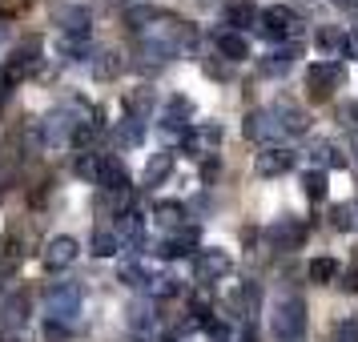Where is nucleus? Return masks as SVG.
Wrapping results in <instances>:
<instances>
[{"instance_id":"29","label":"nucleus","mask_w":358,"mask_h":342,"mask_svg":"<svg viewBox=\"0 0 358 342\" xmlns=\"http://www.w3.org/2000/svg\"><path fill=\"white\" fill-rule=\"evenodd\" d=\"M117 250H121V238H117L113 229H97L93 234V254L97 258H113Z\"/></svg>"},{"instance_id":"20","label":"nucleus","mask_w":358,"mask_h":342,"mask_svg":"<svg viewBox=\"0 0 358 342\" xmlns=\"http://www.w3.org/2000/svg\"><path fill=\"white\" fill-rule=\"evenodd\" d=\"M169 173H173V153L162 149V153H153V157L145 162V178H141V181H145V185H162Z\"/></svg>"},{"instance_id":"35","label":"nucleus","mask_w":358,"mask_h":342,"mask_svg":"<svg viewBox=\"0 0 358 342\" xmlns=\"http://www.w3.org/2000/svg\"><path fill=\"white\" fill-rule=\"evenodd\" d=\"M45 339H49V342H65V339H69V326H65V322H52V318H45Z\"/></svg>"},{"instance_id":"8","label":"nucleus","mask_w":358,"mask_h":342,"mask_svg":"<svg viewBox=\"0 0 358 342\" xmlns=\"http://www.w3.org/2000/svg\"><path fill=\"white\" fill-rule=\"evenodd\" d=\"M302 242H306V226L294 222V218H282V222H274V226H266V245L278 250V254L302 250Z\"/></svg>"},{"instance_id":"41","label":"nucleus","mask_w":358,"mask_h":342,"mask_svg":"<svg viewBox=\"0 0 358 342\" xmlns=\"http://www.w3.org/2000/svg\"><path fill=\"white\" fill-rule=\"evenodd\" d=\"M242 342H258V330H254V326H245V330H242Z\"/></svg>"},{"instance_id":"26","label":"nucleus","mask_w":358,"mask_h":342,"mask_svg":"<svg viewBox=\"0 0 358 342\" xmlns=\"http://www.w3.org/2000/svg\"><path fill=\"white\" fill-rule=\"evenodd\" d=\"M157 105V97L149 93V89H137V93H129L125 97V109H129V117H137V121H145V113Z\"/></svg>"},{"instance_id":"25","label":"nucleus","mask_w":358,"mask_h":342,"mask_svg":"<svg viewBox=\"0 0 358 342\" xmlns=\"http://www.w3.org/2000/svg\"><path fill=\"white\" fill-rule=\"evenodd\" d=\"M306 274H310V282L326 286V282H334V278H338V262H334V258H314L306 266Z\"/></svg>"},{"instance_id":"19","label":"nucleus","mask_w":358,"mask_h":342,"mask_svg":"<svg viewBox=\"0 0 358 342\" xmlns=\"http://www.w3.org/2000/svg\"><path fill=\"white\" fill-rule=\"evenodd\" d=\"M226 24H229V33L254 29V24H258V8H254V4H245V0H238V4H226Z\"/></svg>"},{"instance_id":"38","label":"nucleus","mask_w":358,"mask_h":342,"mask_svg":"<svg viewBox=\"0 0 358 342\" xmlns=\"http://www.w3.org/2000/svg\"><path fill=\"white\" fill-rule=\"evenodd\" d=\"M201 178H206V185L217 178V157H206V162H201Z\"/></svg>"},{"instance_id":"5","label":"nucleus","mask_w":358,"mask_h":342,"mask_svg":"<svg viewBox=\"0 0 358 342\" xmlns=\"http://www.w3.org/2000/svg\"><path fill=\"white\" fill-rule=\"evenodd\" d=\"M242 137L254 141V145H270V141H282V125H278L274 109H250L242 121Z\"/></svg>"},{"instance_id":"11","label":"nucleus","mask_w":358,"mask_h":342,"mask_svg":"<svg viewBox=\"0 0 358 342\" xmlns=\"http://www.w3.org/2000/svg\"><path fill=\"white\" fill-rule=\"evenodd\" d=\"M274 117H278V125H282V137H306L314 129V117L302 105H294V101H278Z\"/></svg>"},{"instance_id":"30","label":"nucleus","mask_w":358,"mask_h":342,"mask_svg":"<svg viewBox=\"0 0 358 342\" xmlns=\"http://www.w3.org/2000/svg\"><path fill=\"white\" fill-rule=\"evenodd\" d=\"M330 222H334V229H355L358 226V210L350 206V201H342V206L330 210Z\"/></svg>"},{"instance_id":"18","label":"nucleus","mask_w":358,"mask_h":342,"mask_svg":"<svg viewBox=\"0 0 358 342\" xmlns=\"http://www.w3.org/2000/svg\"><path fill=\"white\" fill-rule=\"evenodd\" d=\"M121 242L129 245V250H141V242H145V218L133 210V213H121V226L113 229Z\"/></svg>"},{"instance_id":"6","label":"nucleus","mask_w":358,"mask_h":342,"mask_svg":"<svg viewBox=\"0 0 358 342\" xmlns=\"http://www.w3.org/2000/svg\"><path fill=\"white\" fill-rule=\"evenodd\" d=\"M29 310H33L29 290L4 294V298H0V330H4V334H17V330H24V326H29Z\"/></svg>"},{"instance_id":"14","label":"nucleus","mask_w":358,"mask_h":342,"mask_svg":"<svg viewBox=\"0 0 358 342\" xmlns=\"http://www.w3.org/2000/svg\"><path fill=\"white\" fill-rule=\"evenodd\" d=\"M298 57H302V45H298V41H294V45H282V49H274V52H266L258 61L262 77H286Z\"/></svg>"},{"instance_id":"9","label":"nucleus","mask_w":358,"mask_h":342,"mask_svg":"<svg viewBox=\"0 0 358 342\" xmlns=\"http://www.w3.org/2000/svg\"><path fill=\"white\" fill-rule=\"evenodd\" d=\"M36 69H41V45L29 41V45H20L13 57H4V69H0V73H4L13 85H20V81H29Z\"/></svg>"},{"instance_id":"24","label":"nucleus","mask_w":358,"mask_h":342,"mask_svg":"<svg viewBox=\"0 0 358 342\" xmlns=\"http://www.w3.org/2000/svg\"><path fill=\"white\" fill-rule=\"evenodd\" d=\"M162 17H165L162 8H153V4H137V8H129V13H125V24L145 33L149 24H153V20H162Z\"/></svg>"},{"instance_id":"12","label":"nucleus","mask_w":358,"mask_h":342,"mask_svg":"<svg viewBox=\"0 0 358 342\" xmlns=\"http://www.w3.org/2000/svg\"><path fill=\"white\" fill-rule=\"evenodd\" d=\"M229 254L226 250H197L194 254V278L197 282H217V278L229 274Z\"/></svg>"},{"instance_id":"15","label":"nucleus","mask_w":358,"mask_h":342,"mask_svg":"<svg viewBox=\"0 0 358 342\" xmlns=\"http://www.w3.org/2000/svg\"><path fill=\"white\" fill-rule=\"evenodd\" d=\"M213 45H217V57H222L226 65H242V61H250V41H245L242 33L222 29V33H213Z\"/></svg>"},{"instance_id":"13","label":"nucleus","mask_w":358,"mask_h":342,"mask_svg":"<svg viewBox=\"0 0 358 342\" xmlns=\"http://www.w3.org/2000/svg\"><path fill=\"white\" fill-rule=\"evenodd\" d=\"M77 254H81V245L73 242L69 234H61V238H52V242L45 245V254H41V266L57 274V270H69V266L77 262Z\"/></svg>"},{"instance_id":"34","label":"nucleus","mask_w":358,"mask_h":342,"mask_svg":"<svg viewBox=\"0 0 358 342\" xmlns=\"http://www.w3.org/2000/svg\"><path fill=\"white\" fill-rule=\"evenodd\" d=\"M97 165H101V153H81L77 157V173L89 181H97Z\"/></svg>"},{"instance_id":"16","label":"nucleus","mask_w":358,"mask_h":342,"mask_svg":"<svg viewBox=\"0 0 358 342\" xmlns=\"http://www.w3.org/2000/svg\"><path fill=\"white\" fill-rule=\"evenodd\" d=\"M194 125V105L185 97H169L165 101V109H162V133H185Z\"/></svg>"},{"instance_id":"42","label":"nucleus","mask_w":358,"mask_h":342,"mask_svg":"<svg viewBox=\"0 0 358 342\" xmlns=\"http://www.w3.org/2000/svg\"><path fill=\"white\" fill-rule=\"evenodd\" d=\"M334 4H350V0H334Z\"/></svg>"},{"instance_id":"7","label":"nucleus","mask_w":358,"mask_h":342,"mask_svg":"<svg viewBox=\"0 0 358 342\" xmlns=\"http://www.w3.org/2000/svg\"><path fill=\"white\" fill-rule=\"evenodd\" d=\"M342 85V65L338 61H318V65H310L306 69V93H310V101H326L334 89Z\"/></svg>"},{"instance_id":"28","label":"nucleus","mask_w":358,"mask_h":342,"mask_svg":"<svg viewBox=\"0 0 358 342\" xmlns=\"http://www.w3.org/2000/svg\"><path fill=\"white\" fill-rule=\"evenodd\" d=\"M145 290H149V298H173L181 286H178V278H169V274H149Z\"/></svg>"},{"instance_id":"40","label":"nucleus","mask_w":358,"mask_h":342,"mask_svg":"<svg viewBox=\"0 0 358 342\" xmlns=\"http://www.w3.org/2000/svg\"><path fill=\"white\" fill-rule=\"evenodd\" d=\"M13 89H17V85H13L8 77H4V73H0V105H4V101L13 97Z\"/></svg>"},{"instance_id":"3","label":"nucleus","mask_w":358,"mask_h":342,"mask_svg":"<svg viewBox=\"0 0 358 342\" xmlns=\"http://www.w3.org/2000/svg\"><path fill=\"white\" fill-rule=\"evenodd\" d=\"M266 41H286V36H298L302 33V20L294 13L290 4H270L258 13V24H254Z\"/></svg>"},{"instance_id":"37","label":"nucleus","mask_w":358,"mask_h":342,"mask_svg":"<svg viewBox=\"0 0 358 342\" xmlns=\"http://www.w3.org/2000/svg\"><path fill=\"white\" fill-rule=\"evenodd\" d=\"M342 290L346 294H358V270H346V274H342V282H338Z\"/></svg>"},{"instance_id":"36","label":"nucleus","mask_w":358,"mask_h":342,"mask_svg":"<svg viewBox=\"0 0 358 342\" xmlns=\"http://www.w3.org/2000/svg\"><path fill=\"white\" fill-rule=\"evenodd\" d=\"M206 334H210L213 342H229V334H234V330H229V322H217V318H213V322L206 326Z\"/></svg>"},{"instance_id":"27","label":"nucleus","mask_w":358,"mask_h":342,"mask_svg":"<svg viewBox=\"0 0 358 342\" xmlns=\"http://www.w3.org/2000/svg\"><path fill=\"white\" fill-rule=\"evenodd\" d=\"M342 41H346V33H338V29H318V36H314L318 52H326V57H342Z\"/></svg>"},{"instance_id":"33","label":"nucleus","mask_w":358,"mask_h":342,"mask_svg":"<svg viewBox=\"0 0 358 342\" xmlns=\"http://www.w3.org/2000/svg\"><path fill=\"white\" fill-rule=\"evenodd\" d=\"M334 342H358V314H346V318L334 326Z\"/></svg>"},{"instance_id":"44","label":"nucleus","mask_w":358,"mask_h":342,"mask_svg":"<svg viewBox=\"0 0 358 342\" xmlns=\"http://www.w3.org/2000/svg\"><path fill=\"white\" fill-rule=\"evenodd\" d=\"M355 210H358V206H355Z\"/></svg>"},{"instance_id":"32","label":"nucleus","mask_w":358,"mask_h":342,"mask_svg":"<svg viewBox=\"0 0 358 342\" xmlns=\"http://www.w3.org/2000/svg\"><path fill=\"white\" fill-rule=\"evenodd\" d=\"M121 282H125V286H145L149 270L141 266V262H121Z\"/></svg>"},{"instance_id":"2","label":"nucleus","mask_w":358,"mask_h":342,"mask_svg":"<svg viewBox=\"0 0 358 342\" xmlns=\"http://www.w3.org/2000/svg\"><path fill=\"white\" fill-rule=\"evenodd\" d=\"M77 314H81V286L77 282H52L45 290V318L69 326Z\"/></svg>"},{"instance_id":"39","label":"nucleus","mask_w":358,"mask_h":342,"mask_svg":"<svg viewBox=\"0 0 358 342\" xmlns=\"http://www.w3.org/2000/svg\"><path fill=\"white\" fill-rule=\"evenodd\" d=\"M342 57H358V33H346V41H342Z\"/></svg>"},{"instance_id":"10","label":"nucleus","mask_w":358,"mask_h":342,"mask_svg":"<svg viewBox=\"0 0 358 342\" xmlns=\"http://www.w3.org/2000/svg\"><path fill=\"white\" fill-rule=\"evenodd\" d=\"M294 165H298V153L286 145H266L254 157V169H258L262 178H282V173H290Z\"/></svg>"},{"instance_id":"21","label":"nucleus","mask_w":358,"mask_h":342,"mask_svg":"<svg viewBox=\"0 0 358 342\" xmlns=\"http://www.w3.org/2000/svg\"><path fill=\"white\" fill-rule=\"evenodd\" d=\"M157 226L165 229V234H178L181 226H185V210H181L178 201H157Z\"/></svg>"},{"instance_id":"22","label":"nucleus","mask_w":358,"mask_h":342,"mask_svg":"<svg viewBox=\"0 0 358 342\" xmlns=\"http://www.w3.org/2000/svg\"><path fill=\"white\" fill-rule=\"evenodd\" d=\"M113 137H117V145H125V149H129V145H141V141H145V125H141L137 117H125V121L113 129Z\"/></svg>"},{"instance_id":"23","label":"nucleus","mask_w":358,"mask_h":342,"mask_svg":"<svg viewBox=\"0 0 358 342\" xmlns=\"http://www.w3.org/2000/svg\"><path fill=\"white\" fill-rule=\"evenodd\" d=\"M121 69H125L121 49H105V52H97V61H93V73H97V77H105V81H109V77H117Z\"/></svg>"},{"instance_id":"4","label":"nucleus","mask_w":358,"mask_h":342,"mask_svg":"<svg viewBox=\"0 0 358 342\" xmlns=\"http://www.w3.org/2000/svg\"><path fill=\"white\" fill-rule=\"evenodd\" d=\"M52 20H57V29H61V36H65L69 45H85V41H89L93 13H89L85 4H61V8L52 13Z\"/></svg>"},{"instance_id":"31","label":"nucleus","mask_w":358,"mask_h":342,"mask_svg":"<svg viewBox=\"0 0 358 342\" xmlns=\"http://www.w3.org/2000/svg\"><path fill=\"white\" fill-rule=\"evenodd\" d=\"M302 185H306L310 201H322L326 197V169H310L306 178H302Z\"/></svg>"},{"instance_id":"1","label":"nucleus","mask_w":358,"mask_h":342,"mask_svg":"<svg viewBox=\"0 0 358 342\" xmlns=\"http://www.w3.org/2000/svg\"><path fill=\"white\" fill-rule=\"evenodd\" d=\"M270 330H274L278 342H294V339H306V302L302 298H278L274 314H270Z\"/></svg>"},{"instance_id":"43","label":"nucleus","mask_w":358,"mask_h":342,"mask_svg":"<svg viewBox=\"0 0 358 342\" xmlns=\"http://www.w3.org/2000/svg\"><path fill=\"white\" fill-rule=\"evenodd\" d=\"M294 342H306V339H294Z\"/></svg>"},{"instance_id":"17","label":"nucleus","mask_w":358,"mask_h":342,"mask_svg":"<svg viewBox=\"0 0 358 342\" xmlns=\"http://www.w3.org/2000/svg\"><path fill=\"white\" fill-rule=\"evenodd\" d=\"M97 185L105 190V194L129 190V173H125V165L117 162V157H101V165H97Z\"/></svg>"}]
</instances>
